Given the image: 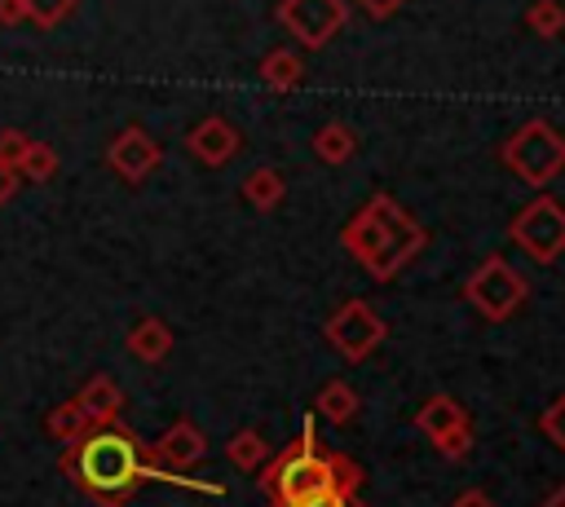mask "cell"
I'll return each mask as SVG.
<instances>
[{"label": "cell", "instance_id": "10", "mask_svg": "<svg viewBox=\"0 0 565 507\" xmlns=\"http://www.w3.org/2000/svg\"><path fill=\"white\" fill-rule=\"evenodd\" d=\"M203 454H207V436H203V428H199L194 419H177V423L150 445L154 467H163V472H172V476H181L185 467H194Z\"/></svg>", "mask_w": 565, "mask_h": 507}, {"label": "cell", "instance_id": "25", "mask_svg": "<svg viewBox=\"0 0 565 507\" xmlns=\"http://www.w3.org/2000/svg\"><path fill=\"white\" fill-rule=\"evenodd\" d=\"M26 150H31V137H26V132H18V128H4V132H0V163L18 168Z\"/></svg>", "mask_w": 565, "mask_h": 507}, {"label": "cell", "instance_id": "19", "mask_svg": "<svg viewBox=\"0 0 565 507\" xmlns=\"http://www.w3.org/2000/svg\"><path fill=\"white\" fill-rule=\"evenodd\" d=\"M313 410L327 419V423H349L353 414H358V392L344 384V379H327L322 388H318V397H313Z\"/></svg>", "mask_w": 565, "mask_h": 507}, {"label": "cell", "instance_id": "12", "mask_svg": "<svg viewBox=\"0 0 565 507\" xmlns=\"http://www.w3.org/2000/svg\"><path fill=\"white\" fill-rule=\"evenodd\" d=\"M75 406L88 414L93 428H110V423H119V414H124V388H119L110 375H93V379L75 392Z\"/></svg>", "mask_w": 565, "mask_h": 507}, {"label": "cell", "instance_id": "30", "mask_svg": "<svg viewBox=\"0 0 565 507\" xmlns=\"http://www.w3.org/2000/svg\"><path fill=\"white\" fill-rule=\"evenodd\" d=\"M18 22H26L22 0H0V26H18Z\"/></svg>", "mask_w": 565, "mask_h": 507}, {"label": "cell", "instance_id": "5", "mask_svg": "<svg viewBox=\"0 0 565 507\" xmlns=\"http://www.w3.org/2000/svg\"><path fill=\"white\" fill-rule=\"evenodd\" d=\"M525 300H530V282L503 256H486L463 282V304H472L486 322H508Z\"/></svg>", "mask_w": 565, "mask_h": 507}, {"label": "cell", "instance_id": "14", "mask_svg": "<svg viewBox=\"0 0 565 507\" xmlns=\"http://www.w3.org/2000/svg\"><path fill=\"white\" fill-rule=\"evenodd\" d=\"M243 198L256 207V212H274L282 198H287V176L274 168V163H260L243 176Z\"/></svg>", "mask_w": 565, "mask_h": 507}, {"label": "cell", "instance_id": "24", "mask_svg": "<svg viewBox=\"0 0 565 507\" xmlns=\"http://www.w3.org/2000/svg\"><path fill=\"white\" fill-rule=\"evenodd\" d=\"M539 432H543V436L565 454V392H561V397L539 414Z\"/></svg>", "mask_w": 565, "mask_h": 507}, {"label": "cell", "instance_id": "3", "mask_svg": "<svg viewBox=\"0 0 565 507\" xmlns=\"http://www.w3.org/2000/svg\"><path fill=\"white\" fill-rule=\"evenodd\" d=\"M340 242L344 251L375 278V282H393L428 242L424 225L397 207V198L388 194H375L371 203H362L344 229H340Z\"/></svg>", "mask_w": 565, "mask_h": 507}, {"label": "cell", "instance_id": "31", "mask_svg": "<svg viewBox=\"0 0 565 507\" xmlns=\"http://www.w3.org/2000/svg\"><path fill=\"white\" fill-rule=\"evenodd\" d=\"M450 507H494V498H490L486 489H463V494H459Z\"/></svg>", "mask_w": 565, "mask_h": 507}, {"label": "cell", "instance_id": "11", "mask_svg": "<svg viewBox=\"0 0 565 507\" xmlns=\"http://www.w3.org/2000/svg\"><path fill=\"white\" fill-rule=\"evenodd\" d=\"M238 145H243V137H238V128H234L225 115H207V119H199V123L185 132V150H190L203 168L230 163V159L238 154Z\"/></svg>", "mask_w": 565, "mask_h": 507}, {"label": "cell", "instance_id": "9", "mask_svg": "<svg viewBox=\"0 0 565 507\" xmlns=\"http://www.w3.org/2000/svg\"><path fill=\"white\" fill-rule=\"evenodd\" d=\"M106 163H110V172H115L119 181L141 185V181L163 163V150H159V141H154L146 128L128 123L124 132L110 137V145H106Z\"/></svg>", "mask_w": 565, "mask_h": 507}, {"label": "cell", "instance_id": "18", "mask_svg": "<svg viewBox=\"0 0 565 507\" xmlns=\"http://www.w3.org/2000/svg\"><path fill=\"white\" fill-rule=\"evenodd\" d=\"M260 79H265L274 93H291V88L305 79V57L291 53V48H274L269 57H260Z\"/></svg>", "mask_w": 565, "mask_h": 507}, {"label": "cell", "instance_id": "17", "mask_svg": "<svg viewBox=\"0 0 565 507\" xmlns=\"http://www.w3.org/2000/svg\"><path fill=\"white\" fill-rule=\"evenodd\" d=\"M44 432L57 441V445H75L79 436H88L93 432V423H88V414L75 406V397L71 401H57L49 414H44Z\"/></svg>", "mask_w": 565, "mask_h": 507}, {"label": "cell", "instance_id": "27", "mask_svg": "<svg viewBox=\"0 0 565 507\" xmlns=\"http://www.w3.org/2000/svg\"><path fill=\"white\" fill-rule=\"evenodd\" d=\"M291 507H362V503H358V494H322V498H305Z\"/></svg>", "mask_w": 565, "mask_h": 507}, {"label": "cell", "instance_id": "4", "mask_svg": "<svg viewBox=\"0 0 565 507\" xmlns=\"http://www.w3.org/2000/svg\"><path fill=\"white\" fill-rule=\"evenodd\" d=\"M503 163L525 181V185H547L552 176L565 172V137L556 132V123L547 119H530L521 123L508 141H503Z\"/></svg>", "mask_w": 565, "mask_h": 507}, {"label": "cell", "instance_id": "7", "mask_svg": "<svg viewBox=\"0 0 565 507\" xmlns=\"http://www.w3.org/2000/svg\"><path fill=\"white\" fill-rule=\"evenodd\" d=\"M322 335H327V344H331L344 362H366V357L384 344L388 326H384V317H380L366 300H344V304L327 317Z\"/></svg>", "mask_w": 565, "mask_h": 507}, {"label": "cell", "instance_id": "21", "mask_svg": "<svg viewBox=\"0 0 565 507\" xmlns=\"http://www.w3.org/2000/svg\"><path fill=\"white\" fill-rule=\"evenodd\" d=\"M525 22H530L534 35L556 40V35L565 31V4H561V0H534V4L525 9Z\"/></svg>", "mask_w": 565, "mask_h": 507}, {"label": "cell", "instance_id": "22", "mask_svg": "<svg viewBox=\"0 0 565 507\" xmlns=\"http://www.w3.org/2000/svg\"><path fill=\"white\" fill-rule=\"evenodd\" d=\"M53 172H57V150L49 141H31V150L18 163V176H26V181H53Z\"/></svg>", "mask_w": 565, "mask_h": 507}, {"label": "cell", "instance_id": "23", "mask_svg": "<svg viewBox=\"0 0 565 507\" xmlns=\"http://www.w3.org/2000/svg\"><path fill=\"white\" fill-rule=\"evenodd\" d=\"M75 4H79V0H22V13H26V22H35V26H57Z\"/></svg>", "mask_w": 565, "mask_h": 507}, {"label": "cell", "instance_id": "26", "mask_svg": "<svg viewBox=\"0 0 565 507\" xmlns=\"http://www.w3.org/2000/svg\"><path fill=\"white\" fill-rule=\"evenodd\" d=\"M468 450H472V428H459V432H450V436H441V441H437V454H441V459H450V463L468 459Z\"/></svg>", "mask_w": 565, "mask_h": 507}, {"label": "cell", "instance_id": "32", "mask_svg": "<svg viewBox=\"0 0 565 507\" xmlns=\"http://www.w3.org/2000/svg\"><path fill=\"white\" fill-rule=\"evenodd\" d=\"M539 507H565V485H556V489H552V494H547Z\"/></svg>", "mask_w": 565, "mask_h": 507}, {"label": "cell", "instance_id": "20", "mask_svg": "<svg viewBox=\"0 0 565 507\" xmlns=\"http://www.w3.org/2000/svg\"><path fill=\"white\" fill-rule=\"evenodd\" d=\"M225 459H230L238 472H260V467L269 463V445H265V436H260L256 428H243V432H234V436L225 441Z\"/></svg>", "mask_w": 565, "mask_h": 507}, {"label": "cell", "instance_id": "6", "mask_svg": "<svg viewBox=\"0 0 565 507\" xmlns=\"http://www.w3.org/2000/svg\"><path fill=\"white\" fill-rule=\"evenodd\" d=\"M508 234H512V242H516L530 260L552 265V260L565 256V207H561L552 194H539V198H530V203L512 216Z\"/></svg>", "mask_w": 565, "mask_h": 507}, {"label": "cell", "instance_id": "2", "mask_svg": "<svg viewBox=\"0 0 565 507\" xmlns=\"http://www.w3.org/2000/svg\"><path fill=\"white\" fill-rule=\"evenodd\" d=\"M260 494L274 507H291L305 498H322V494H358L362 485V467L349 454L322 450L313 436V423L300 428V436L291 445H282L265 467H260Z\"/></svg>", "mask_w": 565, "mask_h": 507}, {"label": "cell", "instance_id": "13", "mask_svg": "<svg viewBox=\"0 0 565 507\" xmlns=\"http://www.w3.org/2000/svg\"><path fill=\"white\" fill-rule=\"evenodd\" d=\"M415 428L437 445L441 436H450V432H459V428H472V419H468V410H463L455 397L437 392V397H428V401L415 410Z\"/></svg>", "mask_w": 565, "mask_h": 507}, {"label": "cell", "instance_id": "16", "mask_svg": "<svg viewBox=\"0 0 565 507\" xmlns=\"http://www.w3.org/2000/svg\"><path fill=\"white\" fill-rule=\"evenodd\" d=\"M353 150H358V137H353L349 123H322V128L313 132V154H318V163H327V168L349 163Z\"/></svg>", "mask_w": 565, "mask_h": 507}, {"label": "cell", "instance_id": "1", "mask_svg": "<svg viewBox=\"0 0 565 507\" xmlns=\"http://www.w3.org/2000/svg\"><path fill=\"white\" fill-rule=\"evenodd\" d=\"M62 472L97 507H124V503H132V494L150 476H159V467L150 459V445L124 423L93 428L88 436L66 445L62 450Z\"/></svg>", "mask_w": 565, "mask_h": 507}, {"label": "cell", "instance_id": "15", "mask_svg": "<svg viewBox=\"0 0 565 507\" xmlns=\"http://www.w3.org/2000/svg\"><path fill=\"white\" fill-rule=\"evenodd\" d=\"M128 353L137 357V362H163L168 353H172V326L168 322H159V317H141L132 331H128Z\"/></svg>", "mask_w": 565, "mask_h": 507}, {"label": "cell", "instance_id": "28", "mask_svg": "<svg viewBox=\"0 0 565 507\" xmlns=\"http://www.w3.org/2000/svg\"><path fill=\"white\" fill-rule=\"evenodd\" d=\"M353 4H358L362 13H371V18H393L406 0H353Z\"/></svg>", "mask_w": 565, "mask_h": 507}, {"label": "cell", "instance_id": "29", "mask_svg": "<svg viewBox=\"0 0 565 507\" xmlns=\"http://www.w3.org/2000/svg\"><path fill=\"white\" fill-rule=\"evenodd\" d=\"M18 181H22V176H18V168H9V163H0V207H4L9 198H13V190H18Z\"/></svg>", "mask_w": 565, "mask_h": 507}, {"label": "cell", "instance_id": "8", "mask_svg": "<svg viewBox=\"0 0 565 507\" xmlns=\"http://www.w3.org/2000/svg\"><path fill=\"white\" fill-rule=\"evenodd\" d=\"M278 22L287 26V35L300 40V48H322L340 35V26L349 22V4L344 0H278Z\"/></svg>", "mask_w": 565, "mask_h": 507}]
</instances>
